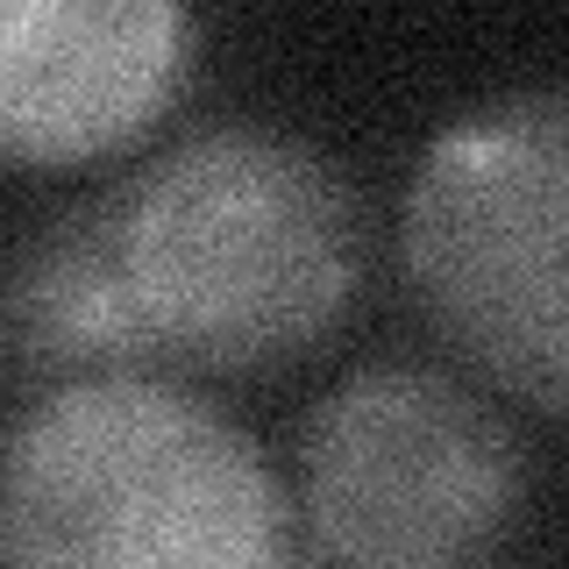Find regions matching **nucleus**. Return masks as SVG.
Listing matches in <instances>:
<instances>
[{"mask_svg": "<svg viewBox=\"0 0 569 569\" xmlns=\"http://www.w3.org/2000/svg\"><path fill=\"white\" fill-rule=\"evenodd\" d=\"M8 569H292L263 449L164 370L64 378L0 449Z\"/></svg>", "mask_w": 569, "mask_h": 569, "instance_id": "2", "label": "nucleus"}, {"mask_svg": "<svg viewBox=\"0 0 569 569\" xmlns=\"http://www.w3.org/2000/svg\"><path fill=\"white\" fill-rule=\"evenodd\" d=\"M200 22L171 0H0V157L129 150L186 93Z\"/></svg>", "mask_w": 569, "mask_h": 569, "instance_id": "5", "label": "nucleus"}, {"mask_svg": "<svg viewBox=\"0 0 569 569\" xmlns=\"http://www.w3.org/2000/svg\"><path fill=\"white\" fill-rule=\"evenodd\" d=\"M136 342L186 370L307 356L363 284L349 178L278 129H207L100 207Z\"/></svg>", "mask_w": 569, "mask_h": 569, "instance_id": "1", "label": "nucleus"}, {"mask_svg": "<svg viewBox=\"0 0 569 569\" xmlns=\"http://www.w3.org/2000/svg\"><path fill=\"white\" fill-rule=\"evenodd\" d=\"M562 236L569 100L556 86L427 142L406 192V271L435 328L533 413H562Z\"/></svg>", "mask_w": 569, "mask_h": 569, "instance_id": "3", "label": "nucleus"}, {"mask_svg": "<svg viewBox=\"0 0 569 569\" xmlns=\"http://www.w3.org/2000/svg\"><path fill=\"white\" fill-rule=\"evenodd\" d=\"M520 491V435L420 363L356 370L307 427V520L342 569H477Z\"/></svg>", "mask_w": 569, "mask_h": 569, "instance_id": "4", "label": "nucleus"}]
</instances>
